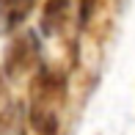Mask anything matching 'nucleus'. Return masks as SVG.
<instances>
[{
	"label": "nucleus",
	"instance_id": "f257e3e1",
	"mask_svg": "<svg viewBox=\"0 0 135 135\" xmlns=\"http://www.w3.org/2000/svg\"><path fill=\"white\" fill-rule=\"evenodd\" d=\"M39 61H41V44L36 39V33H22L8 44L3 69L8 77H20V75H28L30 69H36Z\"/></svg>",
	"mask_w": 135,
	"mask_h": 135
},
{
	"label": "nucleus",
	"instance_id": "f03ea898",
	"mask_svg": "<svg viewBox=\"0 0 135 135\" xmlns=\"http://www.w3.org/2000/svg\"><path fill=\"white\" fill-rule=\"evenodd\" d=\"M33 0H0V33H11L25 22Z\"/></svg>",
	"mask_w": 135,
	"mask_h": 135
},
{
	"label": "nucleus",
	"instance_id": "7ed1b4c3",
	"mask_svg": "<svg viewBox=\"0 0 135 135\" xmlns=\"http://www.w3.org/2000/svg\"><path fill=\"white\" fill-rule=\"evenodd\" d=\"M28 132V108L22 102L0 108V135H25Z\"/></svg>",
	"mask_w": 135,
	"mask_h": 135
},
{
	"label": "nucleus",
	"instance_id": "20e7f679",
	"mask_svg": "<svg viewBox=\"0 0 135 135\" xmlns=\"http://www.w3.org/2000/svg\"><path fill=\"white\" fill-rule=\"evenodd\" d=\"M66 8H69V0H44V11H41V30H44V36H52L64 28Z\"/></svg>",
	"mask_w": 135,
	"mask_h": 135
}]
</instances>
